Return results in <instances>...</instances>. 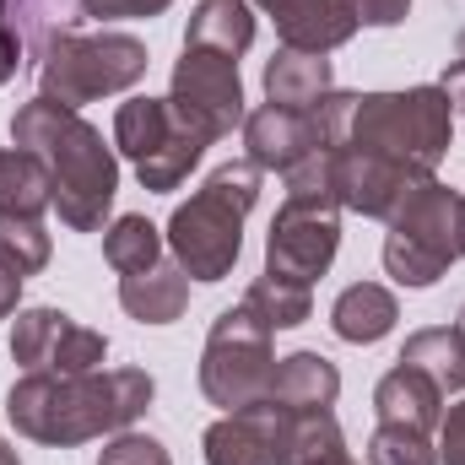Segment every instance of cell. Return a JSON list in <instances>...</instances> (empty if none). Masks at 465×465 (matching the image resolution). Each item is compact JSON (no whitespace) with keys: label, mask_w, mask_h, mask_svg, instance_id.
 I'll return each mask as SVG.
<instances>
[{"label":"cell","mask_w":465,"mask_h":465,"mask_svg":"<svg viewBox=\"0 0 465 465\" xmlns=\"http://www.w3.org/2000/svg\"><path fill=\"white\" fill-rule=\"evenodd\" d=\"M439 465H465V401L450 406L439 422Z\"/></svg>","instance_id":"cell-31"},{"label":"cell","mask_w":465,"mask_h":465,"mask_svg":"<svg viewBox=\"0 0 465 465\" xmlns=\"http://www.w3.org/2000/svg\"><path fill=\"white\" fill-rule=\"evenodd\" d=\"M320 124L331 146H357L368 157H384L411 179H433L455 146V104L444 87L331 93L320 104Z\"/></svg>","instance_id":"cell-1"},{"label":"cell","mask_w":465,"mask_h":465,"mask_svg":"<svg viewBox=\"0 0 465 465\" xmlns=\"http://www.w3.org/2000/svg\"><path fill=\"white\" fill-rule=\"evenodd\" d=\"M49 232L44 217H0V265L11 276H38L49 265Z\"/></svg>","instance_id":"cell-26"},{"label":"cell","mask_w":465,"mask_h":465,"mask_svg":"<svg viewBox=\"0 0 465 465\" xmlns=\"http://www.w3.org/2000/svg\"><path fill=\"white\" fill-rule=\"evenodd\" d=\"M98 465H173L168 460V450L152 439V433H114L109 444H104V455H98Z\"/></svg>","instance_id":"cell-29"},{"label":"cell","mask_w":465,"mask_h":465,"mask_svg":"<svg viewBox=\"0 0 465 465\" xmlns=\"http://www.w3.org/2000/svg\"><path fill=\"white\" fill-rule=\"evenodd\" d=\"M152 54L130 33H60L38 60V98L60 109H82L93 98L130 93L146 76Z\"/></svg>","instance_id":"cell-6"},{"label":"cell","mask_w":465,"mask_h":465,"mask_svg":"<svg viewBox=\"0 0 465 465\" xmlns=\"http://www.w3.org/2000/svg\"><path fill=\"white\" fill-rule=\"evenodd\" d=\"M254 5H265V11H271V5H276V0H254Z\"/></svg>","instance_id":"cell-39"},{"label":"cell","mask_w":465,"mask_h":465,"mask_svg":"<svg viewBox=\"0 0 465 465\" xmlns=\"http://www.w3.org/2000/svg\"><path fill=\"white\" fill-rule=\"evenodd\" d=\"M49 212V173L33 152H0V217H44Z\"/></svg>","instance_id":"cell-22"},{"label":"cell","mask_w":465,"mask_h":465,"mask_svg":"<svg viewBox=\"0 0 465 465\" xmlns=\"http://www.w3.org/2000/svg\"><path fill=\"white\" fill-rule=\"evenodd\" d=\"M114 146L130 157L141 190H152V195L179 190L190 179V168L201 163V152H206V141L173 114L168 98H130V104H119Z\"/></svg>","instance_id":"cell-7"},{"label":"cell","mask_w":465,"mask_h":465,"mask_svg":"<svg viewBox=\"0 0 465 465\" xmlns=\"http://www.w3.org/2000/svg\"><path fill=\"white\" fill-rule=\"evenodd\" d=\"M243 146H249V163L254 168H276V173H292L303 157L325 152V124L320 109L298 114V109H276V104H260L254 114H243Z\"/></svg>","instance_id":"cell-13"},{"label":"cell","mask_w":465,"mask_h":465,"mask_svg":"<svg viewBox=\"0 0 465 465\" xmlns=\"http://www.w3.org/2000/svg\"><path fill=\"white\" fill-rule=\"evenodd\" d=\"M341 249V201L336 195H287L265 238V276L314 287Z\"/></svg>","instance_id":"cell-9"},{"label":"cell","mask_w":465,"mask_h":465,"mask_svg":"<svg viewBox=\"0 0 465 465\" xmlns=\"http://www.w3.org/2000/svg\"><path fill=\"white\" fill-rule=\"evenodd\" d=\"M11 357L22 362V373H49V379H76V373H98L109 341L87 325H76L60 309H22L16 331H11Z\"/></svg>","instance_id":"cell-11"},{"label":"cell","mask_w":465,"mask_h":465,"mask_svg":"<svg viewBox=\"0 0 465 465\" xmlns=\"http://www.w3.org/2000/svg\"><path fill=\"white\" fill-rule=\"evenodd\" d=\"M104 260L114 265L119 276H135V271L163 260V232L152 228L146 217H119L114 228L104 232Z\"/></svg>","instance_id":"cell-25"},{"label":"cell","mask_w":465,"mask_h":465,"mask_svg":"<svg viewBox=\"0 0 465 465\" xmlns=\"http://www.w3.org/2000/svg\"><path fill=\"white\" fill-rule=\"evenodd\" d=\"M395 362H411V368H422L444 395H455V390H465V347L455 331H417V336H406V347H401V357Z\"/></svg>","instance_id":"cell-23"},{"label":"cell","mask_w":465,"mask_h":465,"mask_svg":"<svg viewBox=\"0 0 465 465\" xmlns=\"http://www.w3.org/2000/svg\"><path fill=\"white\" fill-rule=\"evenodd\" d=\"M184 303H190V276L168 254L135 276H119V309L141 325H173L184 314Z\"/></svg>","instance_id":"cell-18"},{"label":"cell","mask_w":465,"mask_h":465,"mask_svg":"<svg viewBox=\"0 0 465 465\" xmlns=\"http://www.w3.org/2000/svg\"><path fill=\"white\" fill-rule=\"evenodd\" d=\"M444 93H450V104L455 109H465V54L460 60H450V71H444V82H439Z\"/></svg>","instance_id":"cell-34"},{"label":"cell","mask_w":465,"mask_h":465,"mask_svg":"<svg viewBox=\"0 0 465 465\" xmlns=\"http://www.w3.org/2000/svg\"><path fill=\"white\" fill-rule=\"evenodd\" d=\"M331 184H336V201H341L347 212L390 223V212H395L422 179H411V173H401L395 163L368 157V152H357V146H331Z\"/></svg>","instance_id":"cell-12"},{"label":"cell","mask_w":465,"mask_h":465,"mask_svg":"<svg viewBox=\"0 0 465 465\" xmlns=\"http://www.w3.org/2000/svg\"><path fill=\"white\" fill-rule=\"evenodd\" d=\"M260 201V168L243 163H223L173 217H168V249L184 265L190 282H223L232 276L238 254H243V217Z\"/></svg>","instance_id":"cell-4"},{"label":"cell","mask_w":465,"mask_h":465,"mask_svg":"<svg viewBox=\"0 0 465 465\" xmlns=\"http://www.w3.org/2000/svg\"><path fill=\"white\" fill-rule=\"evenodd\" d=\"M173 0H76L82 22H130V16H163Z\"/></svg>","instance_id":"cell-30"},{"label":"cell","mask_w":465,"mask_h":465,"mask_svg":"<svg viewBox=\"0 0 465 465\" xmlns=\"http://www.w3.org/2000/svg\"><path fill=\"white\" fill-rule=\"evenodd\" d=\"M368 465H439V450H433L428 433L379 422L373 439H368Z\"/></svg>","instance_id":"cell-28"},{"label":"cell","mask_w":465,"mask_h":465,"mask_svg":"<svg viewBox=\"0 0 465 465\" xmlns=\"http://www.w3.org/2000/svg\"><path fill=\"white\" fill-rule=\"evenodd\" d=\"M184 44H201V49H217V54H249L254 44V11L249 0H201L190 11V33Z\"/></svg>","instance_id":"cell-21"},{"label":"cell","mask_w":465,"mask_h":465,"mask_svg":"<svg viewBox=\"0 0 465 465\" xmlns=\"http://www.w3.org/2000/svg\"><path fill=\"white\" fill-rule=\"evenodd\" d=\"M271 22H276L282 49H303V54H331L357 33L347 0H276Z\"/></svg>","instance_id":"cell-15"},{"label":"cell","mask_w":465,"mask_h":465,"mask_svg":"<svg viewBox=\"0 0 465 465\" xmlns=\"http://www.w3.org/2000/svg\"><path fill=\"white\" fill-rule=\"evenodd\" d=\"M173 114L184 119L206 146L232 135L243 124V82H238V60L184 44L179 65H173V93H168Z\"/></svg>","instance_id":"cell-10"},{"label":"cell","mask_w":465,"mask_h":465,"mask_svg":"<svg viewBox=\"0 0 465 465\" xmlns=\"http://www.w3.org/2000/svg\"><path fill=\"white\" fill-rule=\"evenodd\" d=\"M309 465H357V460H351L347 450H336V455H320V460H309Z\"/></svg>","instance_id":"cell-36"},{"label":"cell","mask_w":465,"mask_h":465,"mask_svg":"<svg viewBox=\"0 0 465 465\" xmlns=\"http://www.w3.org/2000/svg\"><path fill=\"white\" fill-rule=\"evenodd\" d=\"M157 384L141 368L114 373H76V379H49V373H22L5 395V417L22 439L49 444V450H76L87 439L124 433L146 406Z\"/></svg>","instance_id":"cell-2"},{"label":"cell","mask_w":465,"mask_h":465,"mask_svg":"<svg viewBox=\"0 0 465 465\" xmlns=\"http://www.w3.org/2000/svg\"><path fill=\"white\" fill-rule=\"evenodd\" d=\"M395 320H401V303H395V292L379 287V282H351L347 292L336 298V309H331V331H336L341 341H351V347L384 341V336L395 331Z\"/></svg>","instance_id":"cell-20"},{"label":"cell","mask_w":465,"mask_h":465,"mask_svg":"<svg viewBox=\"0 0 465 465\" xmlns=\"http://www.w3.org/2000/svg\"><path fill=\"white\" fill-rule=\"evenodd\" d=\"M373 411H379V422H390V428L433 433V428L444 422V390H439L422 368L395 362V368L379 379V390H373Z\"/></svg>","instance_id":"cell-16"},{"label":"cell","mask_w":465,"mask_h":465,"mask_svg":"<svg viewBox=\"0 0 465 465\" xmlns=\"http://www.w3.org/2000/svg\"><path fill=\"white\" fill-rule=\"evenodd\" d=\"M336 395H341V373H336L331 357H320V351L276 357L271 390H265V401L276 411H325V406H336Z\"/></svg>","instance_id":"cell-17"},{"label":"cell","mask_w":465,"mask_h":465,"mask_svg":"<svg viewBox=\"0 0 465 465\" xmlns=\"http://www.w3.org/2000/svg\"><path fill=\"white\" fill-rule=\"evenodd\" d=\"M16 298H22V276H11V271L0 265V320L16 309Z\"/></svg>","instance_id":"cell-35"},{"label":"cell","mask_w":465,"mask_h":465,"mask_svg":"<svg viewBox=\"0 0 465 465\" xmlns=\"http://www.w3.org/2000/svg\"><path fill=\"white\" fill-rule=\"evenodd\" d=\"M71 5H76V0H11V22H16V33H22L27 60H44V49H49L60 33H71V27H65V22H71Z\"/></svg>","instance_id":"cell-27"},{"label":"cell","mask_w":465,"mask_h":465,"mask_svg":"<svg viewBox=\"0 0 465 465\" xmlns=\"http://www.w3.org/2000/svg\"><path fill=\"white\" fill-rule=\"evenodd\" d=\"M243 309L271 331H292L314 314V292L298 287V282H282V276H254L249 292H243Z\"/></svg>","instance_id":"cell-24"},{"label":"cell","mask_w":465,"mask_h":465,"mask_svg":"<svg viewBox=\"0 0 465 465\" xmlns=\"http://www.w3.org/2000/svg\"><path fill=\"white\" fill-rule=\"evenodd\" d=\"M22 33H16V22H11V0H0V87L22 71Z\"/></svg>","instance_id":"cell-32"},{"label":"cell","mask_w":465,"mask_h":465,"mask_svg":"<svg viewBox=\"0 0 465 465\" xmlns=\"http://www.w3.org/2000/svg\"><path fill=\"white\" fill-rule=\"evenodd\" d=\"M271 336H276V331L260 325L243 303L217 314V325H212V336H206V351H201V390H206L212 406L243 411V406L265 401L271 368H276Z\"/></svg>","instance_id":"cell-8"},{"label":"cell","mask_w":465,"mask_h":465,"mask_svg":"<svg viewBox=\"0 0 465 465\" xmlns=\"http://www.w3.org/2000/svg\"><path fill=\"white\" fill-rule=\"evenodd\" d=\"M455 260H465V195L422 179L395 212L384 232V271L401 287H433Z\"/></svg>","instance_id":"cell-5"},{"label":"cell","mask_w":465,"mask_h":465,"mask_svg":"<svg viewBox=\"0 0 465 465\" xmlns=\"http://www.w3.org/2000/svg\"><path fill=\"white\" fill-rule=\"evenodd\" d=\"M0 465H22V460H16V450H11L5 439H0Z\"/></svg>","instance_id":"cell-37"},{"label":"cell","mask_w":465,"mask_h":465,"mask_svg":"<svg viewBox=\"0 0 465 465\" xmlns=\"http://www.w3.org/2000/svg\"><path fill=\"white\" fill-rule=\"evenodd\" d=\"M282 428L287 411L271 401H254L243 411H223V422L206 428V465H282Z\"/></svg>","instance_id":"cell-14"},{"label":"cell","mask_w":465,"mask_h":465,"mask_svg":"<svg viewBox=\"0 0 465 465\" xmlns=\"http://www.w3.org/2000/svg\"><path fill=\"white\" fill-rule=\"evenodd\" d=\"M11 141L33 152L49 173V206L71 232H98L119 195V163L104 130H93L76 109H60L49 98L22 104L11 119Z\"/></svg>","instance_id":"cell-3"},{"label":"cell","mask_w":465,"mask_h":465,"mask_svg":"<svg viewBox=\"0 0 465 465\" xmlns=\"http://www.w3.org/2000/svg\"><path fill=\"white\" fill-rule=\"evenodd\" d=\"M455 336H460V347H465V303H460V314H455V325H450Z\"/></svg>","instance_id":"cell-38"},{"label":"cell","mask_w":465,"mask_h":465,"mask_svg":"<svg viewBox=\"0 0 465 465\" xmlns=\"http://www.w3.org/2000/svg\"><path fill=\"white\" fill-rule=\"evenodd\" d=\"M347 5L357 16V27H395L411 11V0H347Z\"/></svg>","instance_id":"cell-33"},{"label":"cell","mask_w":465,"mask_h":465,"mask_svg":"<svg viewBox=\"0 0 465 465\" xmlns=\"http://www.w3.org/2000/svg\"><path fill=\"white\" fill-rule=\"evenodd\" d=\"M331 93H336V76H331V60H325V54L276 49V54L265 60V104L309 114V109H320Z\"/></svg>","instance_id":"cell-19"}]
</instances>
